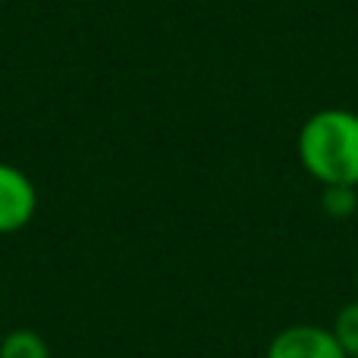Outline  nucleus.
Segmentation results:
<instances>
[{"label":"nucleus","mask_w":358,"mask_h":358,"mask_svg":"<svg viewBox=\"0 0 358 358\" xmlns=\"http://www.w3.org/2000/svg\"><path fill=\"white\" fill-rule=\"evenodd\" d=\"M296 155L305 173L324 185L358 189V113L327 107L311 113L296 138Z\"/></svg>","instance_id":"nucleus-1"},{"label":"nucleus","mask_w":358,"mask_h":358,"mask_svg":"<svg viewBox=\"0 0 358 358\" xmlns=\"http://www.w3.org/2000/svg\"><path fill=\"white\" fill-rule=\"evenodd\" d=\"M38 214V189L29 173L0 161V236L25 229Z\"/></svg>","instance_id":"nucleus-2"},{"label":"nucleus","mask_w":358,"mask_h":358,"mask_svg":"<svg viewBox=\"0 0 358 358\" xmlns=\"http://www.w3.org/2000/svg\"><path fill=\"white\" fill-rule=\"evenodd\" d=\"M264 358H346L330 327L321 324H292L267 343Z\"/></svg>","instance_id":"nucleus-3"},{"label":"nucleus","mask_w":358,"mask_h":358,"mask_svg":"<svg viewBox=\"0 0 358 358\" xmlns=\"http://www.w3.org/2000/svg\"><path fill=\"white\" fill-rule=\"evenodd\" d=\"M0 358H50V346L38 330L16 327L0 340Z\"/></svg>","instance_id":"nucleus-4"},{"label":"nucleus","mask_w":358,"mask_h":358,"mask_svg":"<svg viewBox=\"0 0 358 358\" xmlns=\"http://www.w3.org/2000/svg\"><path fill=\"white\" fill-rule=\"evenodd\" d=\"M330 334L336 336V343L346 352V358H358V299L355 302H346L336 311L334 324H330Z\"/></svg>","instance_id":"nucleus-5"},{"label":"nucleus","mask_w":358,"mask_h":358,"mask_svg":"<svg viewBox=\"0 0 358 358\" xmlns=\"http://www.w3.org/2000/svg\"><path fill=\"white\" fill-rule=\"evenodd\" d=\"M321 208L334 220H346L358 210V189L355 185H324Z\"/></svg>","instance_id":"nucleus-6"},{"label":"nucleus","mask_w":358,"mask_h":358,"mask_svg":"<svg viewBox=\"0 0 358 358\" xmlns=\"http://www.w3.org/2000/svg\"><path fill=\"white\" fill-rule=\"evenodd\" d=\"M355 283H358V267H355Z\"/></svg>","instance_id":"nucleus-7"}]
</instances>
